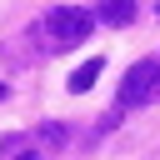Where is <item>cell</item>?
<instances>
[{
    "instance_id": "5b68a950",
    "label": "cell",
    "mask_w": 160,
    "mask_h": 160,
    "mask_svg": "<svg viewBox=\"0 0 160 160\" xmlns=\"http://www.w3.org/2000/svg\"><path fill=\"white\" fill-rule=\"evenodd\" d=\"M30 140H40V145H65V125H40Z\"/></svg>"
},
{
    "instance_id": "6da1fadb",
    "label": "cell",
    "mask_w": 160,
    "mask_h": 160,
    "mask_svg": "<svg viewBox=\"0 0 160 160\" xmlns=\"http://www.w3.org/2000/svg\"><path fill=\"white\" fill-rule=\"evenodd\" d=\"M120 110H135V105H150L160 100V60H135L120 80Z\"/></svg>"
},
{
    "instance_id": "3957f363",
    "label": "cell",
    "mask_w": 160,
    "mask_h": 160,
    "mask_svg": "<svg viewBox=\"0 0 160 160\" xmlns=\"http://www.w3.org/2000/svg\"><path fill=\"white\" fill-rule=\"evenodd\" d=\"M95 20H105V25L125 30V25L135 20V0H100V5H95Z\"/></svg>"
},
{
    "instance_id": "ba28073f",
    "label": "cell",
    "mask_w": 160,
    "mask_h": 160,
    "mask_svg": "<svg viewBox=\"0 0 160 160\" xmlns=\"http://www.w3.org/2000/svg\"><path fill=\"white\" fill-rule=\"evenodd\" d=\"M155 15H160V10H155Z\"/></svg>"
},
{
    "instance_id": "52a82bcc",
    "label": "cell",
    "mask_w": 160,
    "mask_h": 160,
    "mask_svg": "<svg viewBox=\"0 0 160 160\" xmlns=\"http://www.w3.org/2000/svg\"><path fill=\"white\" fill-rule=\"evenodd\" d=\"M0 100H5V85H0Z\"/></svg>"
},
{
    "instance_id": "277c9868",
    "label": "cell",
    "mask_w": 160,
    "mask_h": 160,
    "mask_svg": "<svg viewBox=\"0 0 160 160\" xmlns=\"http://www.w3.org/2000/svg\"><path fill=\"white\" fill-rule=\"evenodd\" d=\"M95 75H100V60H85V65H75V70H70V90H75V95H85V90L95 85Z\"/></svg>"
},
{
    "instance_id": "7a4b0ae2",
    "label": "cell",
    "mask_w": 160,
    "mask_h": 160,
    "mask_svg": "<svg viewBox=\"0 0 160 160\" xmlns=\"http://www.w3.org/2000/svg\"><path fill=\"white\" fill-rule=\"evenodd\" d=\"M45 30L55 35V50H70V45H80L95 30V15L90 10H75V5H60V10L45 15Z\"/></svg>"
},
{
    "instance_id": "8992f818",
    "label": "cell",
    "mask_w": 160,
    "mask_h": 160,
    "mask_svg": "<svg viewBox=\"0 0 160 160\" xmlns=\"http://www.w3.org/2000/svg\"><path fill=\"white\" fill-rule=\"evenodd\" d=\"M20 160H40V155H20Z\"/></svg>"
}]
</instances>
